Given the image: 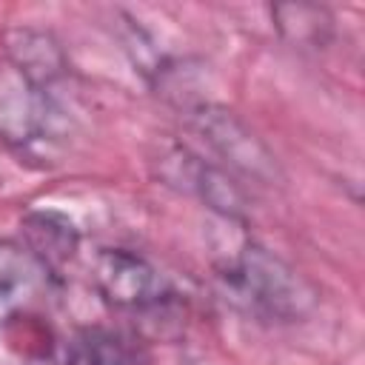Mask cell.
<instances>
[{
  "instance_id": "277c9868",
  "label": "cell",
  "mask_w": 365,
  "mask_h": 365,
  "mask_svg": "<svg viewBox=\"0 0 365 365\" xmlns=\"http://www.w3.org/2000/svg\"><path fill=\"white\" fill-rule=\"evenodd\" d=\"M200 131L225 160H231L234 168L259 177L262 168L271 165V157L262 151V145L254 143L251 134L225 114H200Z\"/></svg>"
},
{
  "instance_id": "3957f363",
  "label": "cell",
  "mask_w": 365,
  "mask_h": 365,
  "mask_svg": "<svg viewBox=\"0 0 365 365\" xmlns=\"http://www.w3.org/2000/svg\"><path fill=\"white\" fill-rule=\"evenodd\" d=\"M48 268L11 242H0V319H20V311L37 297Z\"/></svg>"
},
{
  "instance_id": "8992f818",
  "label": "cell",
  "mask_w": 365,
  "mask_h": 365,
  "mask_svg": "<svg viewBox=\"0 0 365 365\" xmlns=\"http://www.w3.org/2000/svg\"><path fill=\"white\" fill-rule=\"evenodd\" d=\"M23 231L29 237V251L46 268L68 259L77 248L74 228L57 214H29L26 222H23Z\"/></svg>"
},
{
  "instance_id": "6da1fadb",
  "label": "cell",
  "mask_w": 365,
  "mask_h": 365,
  "mask_svg": "<svg viewBox=\"0 0 365 365\" xmlns=\"http://www.w3.org/2000/svg\"><path fill=\"white\" fill-rule=\"evenodd\" d=\"M220 279L225 282L228 297L240 308L262 319H297L314 302L305 279L282 259L271 257L265 248L257 245H245L234 259H228Z\"/></svg>"
},
{
  "instance_id": "7a4b0ae2",
  "label": "cell",
  "mask_w": 365,
  "mask_h": 365,
  "mask_svg": "<svg viewBox=\"0 0 365 365\" xmlns=\"http://www.w3.org/2000/svg\"><path fill=\"white\" fill-rule=\"evenodd\" d=\"M94 285L97 291L117 308H131V311H143V308H154L168 297L165 279L160 277V271L123 248L114 251H100L94 259Z\"/></svg>"
},
{
  "instance_id": "5b68a950",
  "label": "cell",
  "mask_w": 365,
  "mask_h": 365,
  "mask_svg": "<svg viewBox=\"0 0 365 365\" xmlns=\"http://www.w3.org/2000/svg\"><path fill=\"white\" fill-rule=\"evenodd\" d=\"M77 354L83 365H148V354L137 336L108 328L86 331Z\"/></svg>"
}]
</instances>
